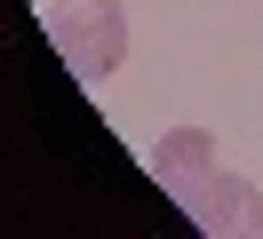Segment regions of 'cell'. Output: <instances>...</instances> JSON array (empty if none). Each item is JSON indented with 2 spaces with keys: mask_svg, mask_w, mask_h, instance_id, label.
<instances>
[{
  "mask_svg": "<svg viewBox=\"0 0 263 239\" xmlns=\"http://www.w3.org/2000/svg\"><path fill=\"white\" fill-rule=\"evenodd\" d=\"M48 40L72 80H112L128 56V8L120 0H48Z\"/></svg>",
  "mask_w": 263,
  "mask_h": 239,
  "instance_id": "6da1fadb",
  "label": "cell"
},
{
  "mask_svg": "<svg viewBox=\"0 0 263 239\" xmlns=\"http://www.w3.org/2000/svg\"><path fill=\"white\" fill-rule=\"evenodd\" d=\"M176 199H183V215H192L199 231H215V239H255L263 231V191L247 183V175H231V168H208L199 183H183Z\"/></svg>",
  "mask_w": 263,
  "mask_h": 239,
  "instance_id": "7a4b0ae2",
  "label": "cell"
},
{
  "mask_svg": "<svg viewBox=\"0 0 263 239\" xmlns=\"http://www.w3.org/2000/svg\"><path fill=\"white\" fill-rule=\"evenodd\" d=\"M208 168H223V152H215V136H208V127H167V136L152 143V175H160L167 191L199 183Z\"/></svg>",
  "mask_w": 263,
  "mask_h": 239,
  "instance_id": "3957f363",
  "label": "cell"
}]
</instances>
